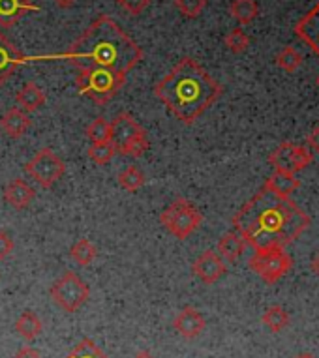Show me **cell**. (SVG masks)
<instances>
[{
	"mask_svg": "<svg viewBox=\"0 0 319 358\" xmlns=\"http://www.w3.org/2000/svg\"><path fill=\"white\" fill-rule=\"evenodd\" d=\"M310 222V216L290 197H280L265 186L233 216L235 231L255 252L284 250L308 229Z\"/></svg>",
	"mask_w": 319,
	"mask_h": 358,
	"instance_id": "6da1fadb",
	"label": "cell"
},
{
	"mask_svg": "<svg viewBox=\"0 0 319 358\" xmlns=\"http://www.w3.org/2000/svg\"><path fill=\"white\" fill-rule=\"evenodd\" d=\"M62 59L77 68L100 66L126 76L143 60V49L111 17L100 15L71 43Z\"/></svg>",
	"mask_w": 319,
	"mask_h": 358,
	"instance_id": "7a4b0ae2",
	"label": "cell"
},
{
	"mask_svg": "<svg viewBox=\"0 0 319 358\" xmlns=\"http://www.w3.org/2000/svg\"><path fill=\"white\" fill-rule=\"evenodd\" d=\"M224 92L213 76H208L194 59L184 57L154 87V94L183 124H194Z\"/></svg>",
	"mask_w": 319,
	"mask_h": 358,
	"instance_id": "3957f363",
	"label": "cell"
},
{
	"mask_svg": "<svg viewBox=\"0 0 319 358\" xmlns=\"http://www.w3.org/2000/svg\"><path fill=\"white\" fill-rule=\"evenodd\" d=\"M76 83L81 94L104 106L113 100L118 94V90L125 87L126 76L109 70V68L89 66V68H79Z\"/></svg>",
	"mask_w": 319,
	"mask_h": 358,
	"instance_id": "277c9868",
	"label": "cell"
},
{
	"mask_svg": "<svg viewBox=\"0 0 319 358\" xmlns=\"http://www.w3.org/2000/svg\"><path fill=\"white\" fill-rule=\"evenodd\" d=\"M160 222L173 236L184 241L201 225L203 216L201 212L197 210L190 201L177 199L173 205H169L166 210L162 212Z\"/></svg>",
	"mask_w": 319,
	"mask_h": 358,
	"instance_id": "5b68a950",
	"label": "cell"
},
{
	"mask_svg": "<svg viewBox=\"0 0 319 358\" xmlns=\"http://www.w3.org/2000/svg\"><path fill=\"white\" fill-rule=\"evenodd\" d=\"M49 293L59 308H62L68 313H76L89 300L90 289L76 272H66L64 276L59 278L51 285Z\"/></svg>",
	"mask_w": 319,
	"mask_h": 358,
	"instance_id": "8992f818",
	"label": "cell"
},
{
	"mask_svg": "<svg viewBox=\"0 0 319 358\" xmlns=\"http://www.w3.org/2000/svg\"><path fill=\"white\" fill-rule=\"evenodd\" d=\"M250 268L257 274L269 285H274L280 282L282 278L291 271L293 266V259L282 250V248H274V250H261L255 252L250 259Z\"/></svg>",
	"mask_w": 319,
	"mask_h": 358,
	"instance_id": "52a82bcc",
	"label": "cell"
},
{
	"mask_svg": "<svg viewBox=\"0 0 319 358\" xmlns=\"http://www.w3.org/2000/svg\"><path fill=\"white\" fill-rule=\"evenodd\" d=\"M24 171L42 188H51L57 184V180L62 178V175L66 173V165L62 158L57 156L51 148H42L29 164L24 165Z\"/></svg>",
	"mask_w": 319,
	"mask_h": 358,
	"instance_id": "ba28073f",
	"label": "cell"
},
{
	"mask_svg": "<svg viewBox=\"0 0 319 358\" xmlns=\"http://www.w3.org/2000/svg\"><path fill=\"white\" fill-rule=\"evenodd\" d=\"M313 162L312 150L306 147L295 145V143H282L276 150H272L269 156V164L276 171H285V173H301Z\"/></svg>",
	"mask_w": 319,
	"mask_h": 358,
	"instance_id": "9c48e42d",
	"label": "cell"
},
{
	"mask_svg": "<svg viewBox=\"0 0 319 358\" xmlns=\"http://www.w3.org/2000/svg\"><path fill=\"white\" fill-rule=\"evenodd\" d=\"M192 271L203 283L213 285L224 276L227 268H225L224 259L220 257L218 253H214L213 250H207V252H203L199 257L195 259L194 264H192Z\"/></svg>",
	"mask_w": 319,
	"mask_h": 358,
	"instance_id": "30bf717a",
	"label": "cell"
},
{
	"mask_svg": "<svg viewBox=\"0 0 319 358\" xmlns=\"http://www.w3.org/2000/svg\"><path fill=\"white\" fill-rule=\"evenodd\" d=\"M29 59H24L6 36L0 32V87L10 81V77L15 73L19 66L24 64Z\"/></svg>",
	"mask_w": 319,
	"mask_h": 358,
	"instance_id": "8fae6325",
	"label": "cell"
},
{
	"mask_svg": "<svg viewBox=\"0 0 319 358\" xmlns=\"http://www.w3.org/2000/svg\"><path fill=\"white\" fill-rule=\"evenodd\" d=\"M141 136H147L145 129L128 113L117 115V118L111 122V143L115 145V148L125 147L126 143H130L132 139Z\"/></svg>",
	"mask_w": 319,
	"mask_h": 358,
	"instance_id": "7c38bea8",
	"label": "cell"
},
{
	"mask_svg": "<svg viewBox=\"0 0 319 358\" xmlns=\"http://www.w3.org/2000/svg\"><path fill=\"white\" fill-rule=\"evenodd\" d=\"M295 34L319 57V2L306 15L299 19V23L295 24Z\"/></svg>",
	"mask_w": 319,
	"mask_h": 358,
	"instance_id": "4fadbf2b",
	"label": "cell"
},
{
	"mask_svg": "<svg viewBox=\"0 0 319 358\" xmlns=\"http://www.w3.org/2000/svg\"><path fill=\"white\" fill-rule=\"evenodd\" d=\"M29 12H40V6L32 4L30 0H0V27L10 29Z\"/></svg>",
	"mask_w": 319,
	"mask_h": 358,
	"instance_id": "5bb4252c",
	"label": "cell"
},
{
	"mask_svg": "<svg viewBox=\"0 0 319 358\" xmlns=\"http://www.w3.org/2000/svg\"><path fill=\"white\" fill-rule=\"evenodd\" d=\"M173 329L186 340H194L205 330V319L195 308H184L173 321Z\"/></svg>",
	"mask_w": 319,
	"mask_h": 358,
	"instance_id": "9a60e30c",
	"label": "cell"
},
{
	"mask_svg": "<svg viewBox=\"0 0 319 358\" xmlns=\"http://www.w3.org/2000/svg\"><path fill=\"white\" fill-rule=\"evenodd\" d=\"M30 126L29 113L23 111L21 107H12L10 111L0 118V129L12 139H19L24 136V131Z\"/></svg>",
	"mask_w": 319,
	"mask_h": 358,
	"instance_id": "2e32d148",
	"label": "cell"
},
{
	"mask_svg": "<svg viewBox=\"0 0 319 358\" xmlns=\"http://www.w3.org/2000/svg\"><path fill=\"white\" fill-rule=\"evenodd\" d=\"M34 189L30 188L29 184L21 180V178H15V180H12L4 188V201L10 206H13V208H17V210L27 208L32 203V199H34Z\"/></svg>",
	"mask_w": 319,
	"mask_h": 358,
	"instance_id": "e0dca14e",
	"label": "cell"
},
{
	"mask_svg": "<svg viewBox=\"0 0 319 358\" xmlns=\"http://www.w3.org/2000/svg\"><path fill=\"white\" fill-rule=\"evenodd\" d=\"M265 188L274 192L280 197H290L291 194H295L297 189L301 188V180H297L295 175L285 173V171H274L265 180Z\"/></svg>",
	"mask_w": 319,
	"mask_h": 358,
	"instance_id": "ac0fdd59",
	"label": "cell"
},
{
	"mask_svg": "<svg viewBox=\"0 0 319 358\" xmlns=\"http://www.w3.org/2000/svg\"><path fill=\"white\" fill-rule=\"evenodd\" d=\"M17 103L21 106L23 111L34 113L45 103V94H43V90L36 83L29 81L24 83L23 88L17 92Z\"/></svg>",
	"mask_w": 319,
	"mask_h": 358,
	"instance_id": "d6986e66",
	"label": "cell"
},
{
	"mask_svg": "<svg viewBox=\"0 0 319 358\" xmlns=\"http://www.w3.org/2000/svg\"><path fill=\"white\" fill-rule=\"evenodd\" d=\"M246 248V242L236 231H231V233H225L218 242V252L220 257L229 261V263H235L236 259L241 257Z\"/></svg>",
	"mask_w": 319,
	"mask_h": 358,
	"instance_id": "ffe728a7",
	"label": "cell"
},
{
	"mask_svg": "<svg viewBox=\"0 0 319 358\" xmlns=\"http://www.w3.org/2000/svg\"><path fill=\"white\" fill-rule=\"evenodd\" d=\"M231 17L241 24H250L260 15V6L255 0H233L229 6Z\"/></svg>",
	"mask_w": 319,
	"mask_h": 358,
	"instance_id": "44dd1931",
	"label": "cell"
},
{
	"mask_svg": "<svg viewBox=\"0 0 319 358\" xmlns=\"http://www.w3.org/2000/svg\"><path fill=\"white\" fill-rule=\"evenodd\" d=\"M42 321L40 317L36 315L34 311H23L21 313V317L17 319V323H15V330H17L19 334L23 336L24 340L32 341L34 338L40 336L42 332Z\"/></svg>",
	"mask_w": 319,
	"mask_h": 358,
	"instance_id": "7402d4cb",
	"label": "cell"
},
{
	"mask_svg": "<svg viewBox=\"0 0 319 358\" xmlns=\"http://www.w3.org/2000/svg\"><path fill=\"white\" fill-rule=\"evenodd\" d=\"M302 62H304V59H302L301 51H297V49L291 48V45L284 48L276 55V66L278 68H282L284 71H288V73H293V71L299 70L302 66Z\"/></svg>",
	"mask_w": 319,
	"mask_h": 358,
	"instance_id": "603a6c76",
	"label": "cell"
},
{
	"mask_svg": "<svg viewBox=\"0 0 319 358\" xmlns=\"http://www.w3.org/2000/svg\"><path fill=\"white\" fill-rule=\"evenodd\" d=\"M263 324L269 327L272 332H280V330H284L290 324V315H288V311L282 306H272L263 315Z\"/></svg>",
	"mask_w": 319,
	"mask_h": 358,
	"instance_id": "cb8c5ba5",
	"label": "cell"
},
{
	"mask_svg": "<svg viewBox=\"0 0 319 358\" xmlns=\"http://www.w3.org/2000/svg\"><path fill=\"white\" fill-rule=\"evenodd\" d=\"M71 259L76 261L77 264H81V266H87L96 259V248L92 246V242L87 241V238H81V241H77L70 250Z\"/></svg>",
	"mask_w": 319,
	"mask_h": 358,
	"instance_id": "d4e9b609",
	"label": "cell"
},
{
	"mask_svg": "<svg viewBox=\"0 0 319 358\" xmlns=\"http://www.w3.org/2000/svg\"><path fill=\"white\" fill-rule=\"evenodd\" d=\"M118 184L120 188H125L126 192H137L145 186V175L141 173V169H137L134 165L126 167L120 175H118Z\"/></svg>",
	"mask_w": 319,
	"mask_h": 358,
	"instance_id": "484cf974",
	"label": "cell"
},
{
	"mask_svg": "<svg viewBox=\"0 0 319 358\" xmlns=\"http://www.w3.org/2000/svg\"><path fill=\"white\" fill-rule=\"evenodd\" d=\"M87 137H89L92 145L94 143H109L111 141V122H107L104 117H98L89 124L87 128Z\"/></svg>",
	"mask_w": 319,
	"mask_h": 358,
	"instance_id": "4316f807",
	"label": "cell"
},
{
	"mask_svg": "<svg viewBox=\"0 0 319 358\" xmlns=\"http://www.w3.org/2000/svg\"><path fill=\"white\" fill-rule=\"evenodd\" d=\"M224 43H225V48L229 49L231 53L241 55V53H244L246 49H248L250 38H248V34H246V32L241 29V27H236V29H233L229 34L225 36Z\"/></svg>",
	"mask_w": 319,
	"mask_h": 358,
	"instance_id": "83f0119b",
	"label": "cell"
},
{
	"mask_svg": "<svg viewBox=\"0 0 319 358\" xmlns=\"http://www.w3.org/2000/svg\"><path fill=\"white\" fill-rule=\"evenodd\" d=\"M115 154H117V148H115V145H113L111 141L94 143V145H90L89 148V158L98 165L109 164Z\"/></svg>",
	"mask_w": 319,
	"mask_h": 358,
	"instance_id": "f1b7e54d",
	"label": "cell"
},
{
	"mask_svg": "<svg viewBox=\"0 0 319 358\" xmlns=\"http://www.w3.org/2000/svg\"><path fill=\"white\" fill-rule=\"evenodd\" d=\"M66 358H107V357L100 351V349H98V345H96L94 341L89 340V338H83V340L79 341V343L71 349V352Z\"/></svg>",
	"mask_w": 319,
	"mask_h": 358,
	"instance_id": "f546056e",
	"label": "cell"
},
{
	"mask_svg": "<svg viewBox=\"0 0 319 358\" xmlns=\"http://www.w3.org/2000/svg\"><path fill=\"white\" fill-rule=\"evenodd\" d=\"M175 6L186 19H195L207 8V0H175Z\"/></svg>",
	"mask_w": 319,
	"mask_h": 358,
	"instance_id": "4dcf8cb0",
	"label": "cell"
},
{
	"mask_svg": "<svg viewBox=\"0 0 319 358\" xmlns=\"http://www.w3.org/2000/svg\"><path fill=\"white\" fill-rule=\"evenodd\" d=\"M147 150H148L147 136L136 137V139H132L130 143H126L125 147L117 148V152H120L122 156H130V158H141V156H145Z\"/></svg>",
	"mask_w": 319,
	"mask_h": 358,
	"instance_id": "1f68e13d",
	"label": "cell"
},
{
	"mask_svg": "<svg viewBox=\"0 0 319 358\" xmlns=\"http://www.w3.org/2000/svg\"><path fill=\"white\" fill-rule=\"evenodd\" d=\"M148 4H150V0H120V6L132 15H139Z\"/></svg>",
	"mask_w": 319,
	"mask_h": 358,
	"instance_id": "d6a6232c",
	"label": "cell"
},
{
	"mask_svg": "<svg viewBox=\"0 0 319 358\" xmlns=\"http://www.w3.org/2000/svg\"><path fill=\"white\" fill-rule=\"evenodd\" d=\"M13 252V241L12 236L4 233V231H0V261H4V259Z\"/></svg>",
	"mask_w": 319,
	"mask_h": 358,
	"instance_id": "836d02e7",
	"label": "cell"
},
{
	"mask_svg": "<svg viewBox=\"0 0 319 358\" xmlns=\"http://www.w3.org/2000/svg\"><path fill=\"white\" fill-rule=\"evenodd\" d=\"M308 145H310V148H312L313 152L319 154V124L316 126V128L310 131V136H308Z\"/></svg>",
	"mask_w": 319,
	"mask_h": 358,
	"instance_id": "e575fe53",
	"label": "cell"
},
{
	"mask_svg": "<svg viewBox=\"0 0 319 358\" xmlns=\"http://www.w3.org/2000/svg\"><path fill=\"white\" fill-rule=\"evenodd\" d=\"M13 358H43V357L40 355V352L36 351L34 347H23V349H21V351H19Z\"/></svg>",
	"mask_w": 319,
	"mask_h": 358,
	"instance_id": "d590c367",
	"label": "cell"
},
{
	"mask_svg": "<svg viewBox=\"0 0 319 358\" xmlns=\"http://www.w3.org/2000/svg\"><path fill=\"white\" fill-rule=\"evenodd\" d=\"M53 2L59 8H71V6H73V4H76L77 0H53Z\"/></svg>",
	"mask_w": 319,
	"mask_h": 358,
	"instance_id": "8d00e7d4",
	"label": "cell"
},
{
	"mask_svg": "<svg viewBox=\"0 0 319 358\" xmlns=\"http://www.w3.org/2000/svg\"><path fill=\"white\" fill-rule=\"evenodd\" d=\"M310 264H312V271L316 272V274H318V276H319V252L316 253V255H313L312 263H310Z\"/></svg>",
	"mask_w": 319,
	"mask_h": 358,
	"instance_id": "74e56055",
	"label": "cell"
},
{
	"mask_svg": "<svg viewBox=\"0 0 319 358\" xmlns=\"http://www.w3.org/2000/svg\"><path fill=\"white\" fill-rule=\"evenodd\" d=\"M136 358H154V357H153V355H150V352L143 351V352H139V355H137Z\"/></svg>",
	"mask_w": 319,
	"mask_h": 358,
	"instance_id": "f35d334b",
	"label": "cell"
},
{
	"mask_svg": "<svg viewBox=\"0 0 319 358\" xmlns=\"http://www.w3.org/2000/svg\"><path fill=\"white\" fill-rule=\"evenodd\" d=\"M297 358H316V357H312V355H301V357H297Z\"/></svg>",
	"mask_w": 319,
	"mask_h": 358,
	"instance_id": "ab89813d",
	"label": "cell"
},
{
	"mask_svg": "<svg viewBox=\"0 0 319 358\" xmlns=\"http://www.w3.org/2000/svg\"><path fill=\"white\" fill-rule=\"evenodd\" d=\"M318 87H319V76H318Z\"/></svg>",
	"mask_w": 319,
	"mask_h": 358,
	"instance_id": "60d3db41",
	"label": "cell"
},
{
	"mask_svg": "<svg viewBox=\"0 0 319 358\" xmlns=\"http://www.w3.org/2000/svg\"><path fill=\"white\" fill-rule=\"evenodd\" d=\"M117 2H118V4H120V0H117Z\"/></svg>",
	"mask_w": 319,
	"mask_h": 358,
	"instance_id": "b9f144b4",
	"label": "cell"
}]
</instances>
